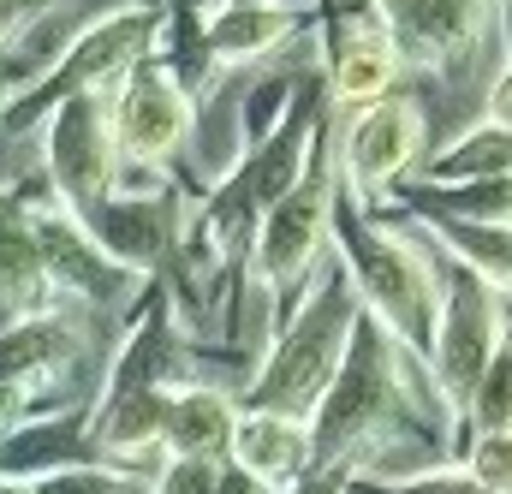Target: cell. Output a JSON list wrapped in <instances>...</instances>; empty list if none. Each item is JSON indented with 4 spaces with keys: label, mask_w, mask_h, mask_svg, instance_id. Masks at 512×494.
Returning <instances> with one entry per match:
<instances>
[{
    "label": "cell",
    "mask_w": 512,
    "mask_h": 494,
    "mask_svg": "<svg viewBox=\"0 0 512 494\" xmlns=\"http://www.w3.org/2000/svg\"><path fill=\"white\" fill-rule=\"evenodd\" d=\"M328 239H340V256H346L340 268L352 274L358 304L382 322L405 352H417L429 364L435 316H441V292H435L429 250L411 245L393 227H376L364 215V197H352V191H334V233Z\"/></svg>",
    "instance_id": "6da1fadb"
},
{
    "label": "cell",
    "mask_w": 512,
    "mask_h": 494,
    "mask_svg": "<svg viewBox=\"0 0 512 494\" xmlns=\"http://www.w3.org/2000/svg\"><path fill=\"white\" fill-rule=\"evenodd\" d=\"M358 316H364V304H358L352 274L340 262L322 268L310 304L274 334V346H268L262 370L251 375L239 411H280V417H304L310 423L316 399L328 393V381H334L340 358H346V340H352V322Z\"/></svg>",
    "instance_id": "7a4b0ae2"
},
{
    "label": "cell",
    "mask_w": 512,
    "mask_h": 494,
    "mask_svg": "<svg viewBox=\"0 0 512 494\" xmlns=\"http://www.w3.org/2000/svg\"><path fill=\"white\" fill-rule=\"evenodd\" d=\"M405 411V387H399V340L364 310L352 322L346 358L328 381V393L310 411V471H334L352 453H370Z\"/></svg>",
    "instance_id": "3957f363"
},
{
    "label": "cell",
    "mask_w": 512,
    "mask_h": 494,
    "mask_svg": "<svg viewBox=\"0 0 512 494\" xmlns=\"http://www.w3.org/2000/svg\"><path fill=\"white\" fill-rule=\"evenodd\" d=\"M161 36V12L155 6H120L96 24H84L72 36V48L60 54L54 72H42V84H24V96L6 108V120H36L42 108L66 102V96H102L108 84H120L131 66H143L149 42Z\"/></svg>",
    "instance_id": "277c9868"
},
{
    "label": "cell",
    "mask_w": 512,
    "mask_h": 494,
    "mask_svg": "<svg viewBox=\"0 0 512 494\" xmlns=\"http://www.w3.org/2000/svg\"><path fill=\"white\" fill-rule=\"evenodd\" d=\"M334 233V161L328 143L310 137V167L298 173V185L256 221V250H251V274L262 292H286L298 286Z\"/></svg>",
    "instance_id": "5b68a950"
},
{
    "label": "cell",
    "mask_w": 512,
    "mask_h": 494,
    "mask_svg": "<svg viewBox=\"0 0 512 494\" xmlns=\"http://www.w3.org/2000/svg\"><path fill=\"white\" fill-rule=\"evenodd\" d=\"M42 161H48V191L66 215L90 221L96 203L120 185V143L108 125L102 96H66L48 108L42 125Z\"/></svg>",
    "instance_id": "8992f818"
},
{
    "label": "cell",
    "mask_w": 512,
    "mask_h": 494,
    "mask_svg": "<svg viewBox=\"0 0 512 494\" xmlns=\"http://www.w3.org/2000/svg\"><path fill=\"white\" fill-rule=\"evenodd\" d=\"M501 328L507 322H501L495 286L477 280L471 268H453V286H447L441 316H435V346H429V358H435L429 375H435V387H441L453 417L471 411V393H477V381H483L495 346H501Z\"/></svg>",
    "instance_id": "52a82bcc"
},
{
    "label": "cell",
    "mask_w": 512,
    "mask_h": 494,
    "mask_svg": "<svg viewBox=\"0 0 512 494\" xmlns=\"http://www.w3.org/2000/svg\"><path fill=\"white\" fill-rule=\"evenodd\" d=\"M108 125H114V143H120L126 161L161 167L191 137V96L167 66H131L120 78V90H114Z\"/></svg>",
    "instance_id": "ba28073f"
},
{
    "label": "cell",
    "mask_w": 512,
    "mask_h": 494,
    "mask_svg": "<svg viewBox=\"0 0 512 494\" xmlns=\"http://www.w3.org/2000/svg\"><path fill=\"white\" fill-rule=\"evenodd\" d=\"M423 149V108L411 96H382L370 102L358 120L346 125V143H340V173H346V191L352 197H370L387 191Z\"/></svg>",
    "instance_id": "9c48e42d"
},
{
    "label": "cell",
    "mask_w": 512,
    "mask_h": 494,
    "mask_svg": "<svg viewBox=\"0 0 512 494\" xmlns=\"http://www.w3.org/2000/svg\"><path fill=\"white\" fill-rule=\"evenodd\" d=\"M36 250H42V274H48V292H78L90 304H114L120 292H131V268H120L108 250L90 239V227L78 215H66L60 203L54 209H36Z\"/></svg>",
    "instance_id": "30bf717a"
},
{
    "label": "cell",
    "mask_w": 512,
    "mask_h": 494,
    "mask_svg": "<svg viewBox=\"0 0 512 494\" xmlns=\"http://www.w3.org/2000/svg\"><path fill=\"white\" fill-rule=\"evenodd\" d=\"M399 48L387 36V24L376 12H358L346 18L334 36H328V90L334 102H382L393 96V78H399Z\"/></svg>",
    "instance_id": "8fae6325"
},
{
    "label": "cell",
    "mask_w": 512,
    "mask_h": 494,
    "mask_svg": "<svg viewBox=\"0 0 512 494\" xmlns=\"http://www.w3.org/2000/svg\"><path fill=\"white\" fill-rule=\"evenodd\" d=\"M227 459L245 465L262 483H274V489H292V483L310 477V423L280 417V411H239Z\"/></svg>",
    "instance_id": "7c38bea8"
},
{
    "label": "cell",
    "mask_w": 512,
    "mask_h": 494,
    "mask_svg": "<svg viewBox=\"0 0 512 494\" xmlns=\"http://www.w3.org/2000/svg\"><path fill=\"white\" fill-rule=\"evenodd\" d=\"M143 387H185V340H179V328H173L161 298L149 304V322L131 328L126 352H120V364L108 375V393H102L96 411L120 405L126 393H143Z\"/></svg>",
    "instance_id": "4fadbf2b"
},
{
    "label": "cell",
    "mask_w": 512,
    "mask_h": 494,
    "mask_svg": "<svg viewBox=\"0 0 512 494\" xmlns=\"http://www.w3.org/2000/svg\"><path fill=\"white\" fill-rule=\"evenodd\" d=\"M233 429H239V405H233L221 387L185 381V387H173V399H167L161 447H167V459H227Z\"/></svg>",
    "instance_id": "5bb4252c"
},
{
    "label": "cell",
    "mask_w": 512,
    "mask_h": 494,
    "mask_svg": "<svg viewBox=\"0 0 512 494\" xmlns=\"http://www.w3.org/2000/svg\"><path fill=\"white\" fill-rule=\"evenodd\" d=\"M84 352V334L54 316V310H30V316H12L0 328V381L12 387H30L42 375H60L72 358Z\"/></svg>",
    "instance_id": "9a60e30c"
},
{
    "label": "cell",
    "mask_w": 512,
    "mask_h": 494,
    "mask_svg": "<svg viewBox=\"0 0 512 494\" xmlns=\"http://www.w3.org/2000/svg\"><path fill=\"white\" fill-rule=\"evenodd\" d=\"M292 30H298V12L280 6V0H227V6L203 24V42H209L215 60L245 66V60H262L268 48H280Z\"/></svg>",
    "instance_id": "2e32d148"
},
{
    "label": "cell",
    "mask_w": 512,
    "mask_h": 494,
    "mask_svg": "<svg viewBox=\"0 0 512 494\" xmlns=\"http://www.w3.org/2000/svg\"><path fill=\"white\" fill-rule=\"evenodd\" d=\"M48 298L42 250H36V215L0 197V316H30Z\"/></svg>",
    "instance_id": "e0dca14e"
},
{
    "label": "cell",
    "mask_w": 512,
    "mask_h": 494,
    "mask_svg": "<svg viewBox=\"0 0 512 494\" xmlns=\"http://www.w3.org/2000/svg\"><path fill=\"white\" fill-rule=\"evenodd\" d=\"M483 6L489 0H423L417 18L393 36L399 60H417V66H447L453 54H465L483 30Z\"/></svg>",
    "instance_id": "ac0fdd59"
},
{
    "label": "cell",
    "mask_w": 512,
    "mask_h": 494,
    "mask_svg": "<svg viewBox=\"0 0 512 494\" xmlns=\"http://www.w3.org/2000/svg\"><path fill=\"white\" fill-rule=\"evenodd\" d=\"M429 233H435L441 250H453L459 268H471L477 280L512 292V221H447V215H429Z\"/></svg>",
    "instance_id": "d6986e66"
},
{
    "label": "cell",
    "mask_w": 512,
    "mask_h": 494,
    "mask_svg": "<svg viewBox=\"0 0 512 494\" xmlns=\"http://www.w3.org/2000/svg\"><path fill=\"white\" fill-rule=\"evenodd\" d=\"M512 173V131L495 120L459 131L429 167H423V185H465V179H501Z\"/></svg>",
    "instance_id": "ffe728a7"
},
{
    "label": "cell",
    "mask_w": 512,
    "mask_h": 494,
    "mask_svg": "<svg viewBox=\"0 0 512 494\" xmlns=\"http://www.w3.org/2000/svg\"><path fill=\"white\" fill-rule=\"evenodd\" d=\"M411 197L447 221H512V173L465 179V185H417Z\"/></svg>",
    "instance_id": "44dd1931"
},
{
    "label": "cell",
    "mask_w": 512,
    "mask_h": 494,
    "mask_svg": "<svg viewBox=\"0 0 512 494\" xmlns=\"http://www.w3.org/2000/svg\"><path fill=\"white\" fill-rule=\"evenodd\" d=\"M477 429H512V328H501V346L489 358V370L471 393V411H465Z\"/></svg>",
    "instance_id": "7402d4cb"
},
{
    "label": "cell",
    "mask_w": 512,
    "mask_h": 494,
    "mask_svg": "<svg viewBox=\"0 0 512 494\" xmlns=\"http://www.w3.org/2000/svg\"><path fill=\"white\" fill-rule=\"evenodd\" d=\"M24 489L30 494H137V483L126 471H114V465H60L48 477H30Z\"/></svg>",
    "instance_id": "603a6c76"
},
{
    "label": "cell",
    "mask_w": 512,
    "mask_h": 494,
    "mask_svg": "<svg viewBox=\"0 0 512 494\" xmlns=\"http://www.w3.org/2000/svg\"><path fill=\"white\" fill-rule=\"evenodd\" d=\"M465 477L483 483L489 494H512V429H477L465 453Z\"/></svg>",
    "instance_id": "cb8c5ba5"
},
{
    "label": "cell",
    "mask_w": 512,
    "mask_h": 494,
    "mask_svg": "<svg viewBox=\"0 0 512 494\" xmlns=\"http://www.w3.org/2000/svg\"><path fill=\"white\" fill-rule=\"evenodd\" d=\"M346 494H489L483 483H471L465 471H417V477H358Z\"/></svg>",
    "instance_id": "d4e9b609"
},
{
    "label": "cell",
    "mask_w": 512,
    "mask_h": 494,
    "mask_svg": "<svg viewBox=\"0 0 512 494\" xmlns=\"http://www.w3.org/2000/svg\"><path fill=\"white\" fill-rule=\"evenodd\" d=\"M215 477H221V459H167L149 494H215Z\"/></svg>",
    "instance_id": "484cf974"
},
{
    "label": "cell",
    "mask_w": 512,
    "mask_h": 494,
    "mask_svg": "<svg viewBox=\"0 0 512 494\" xmlns=\"http://www.w3.org/2000/svg\"><path fill=\"white\" fill-rule=\"evenodd\" d=\"M48 0H0V48H12V36H24V24L42 12Z\"/></svg>",
    "instance_id": "4316f807"
},
{
    "label": "cell",
    "mask_w": 512,
    "mask_h": 494,
    "mask_svg": "<svg viewBox=\"0 0 512 494\" xmlns=\"http://www.w3.org/2000/svg\"><path fill=\"white\" fill-rule=\"evenodd\" d=\"M215 494H280V489H274V483H262V477H251L245 465L221 459V477H215Z\"/></svg>",
    "instance_id": "83f0119b"
},
{
    "label": "cell",
    "mask_w": 512,
    "mask_h": 494,
    "mask_svg": "<svg viewBox=\"0 0 512 494\" xmlns=\"http://www.w3.org/2000/svg\"><path fill=\"white\" fill-rule=\"evenodd\" d=\"M489 120L507 125V131H512V60L501 66V78L489 84Z\"/></svg>",
    "instance_id": "f1b7e54d"
},
{
    "label": "cell",
    "mask_w": 512,
    "mask_h": 494,
    "mask_svg": "<svg viewBox=\"0 0 512 494\" xmlns=\"http://www.w3.org/2000/svg\"><path fill=\"white\" fill-rule=\"evenodd\" d=\"M24 405H30V387H12V381H0V435H6V429H18Z\"/></svg>",
    "instance_id": "f546056e"
},
{
    "label": "cell",
    "mask_w": 512,
    "mask_h": 494,
    "mask_svg": "<svg viewBox=\"0 0 512 494\" xmlns=\"http://www.w3.org/2000/svg\"><path fill=\"white\" fill-rule=\"evenodd\" d=\"M501 24H507V54H512V0H501Z\"/></svg>",
    "instance_id": "4dcf8cb0"
},
{
    "label": "cell",
    "mask_w": 512,
    "mask_h": 494,
    "mask_svg": "<svg viewBox=\"0 0 512 494\" xmlns=\"http://www.w3.org/2000/svg\"><path fill=\"white\" fill-rule=\"evenodd\" d=\"M0 494H30L24 483H12V477H0Z\"/></svg>",
    "instance_id": "1f68e13d"
},
{
    "label": "cell",
    "mask_w": 512,
    "mask_h": 494,
    "mask_svg": "<svg viewBox=\"0 0 512 494\" xmlns=\"http://www.w3.org/2000/svg\"><path fill=\"white\" fill-rule=\"evenodd\" d=\"M6 96H12V84H6V78H0V114H6Z\"/></svg>",
    "instance_id": "d6a6232c"
},
{
    "label": "cell",
    "mask_w": 512,
    "mask_h": 494,
    "mask_svg": "<svg viewBox=\"0 0 512 494\" xmlns=\"http://www.w3.org/2000/svg\"><path fill=\"white\" fill-rule=\"evenodd\" d=\"M137 6H143V0H137Z\"/></svg>",
    "instance_id": "836d02e7"
}]
</instances>
